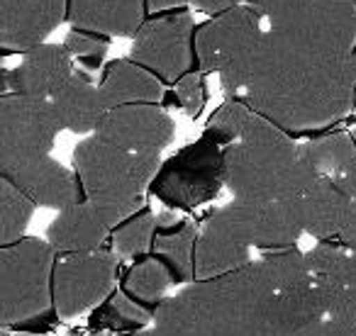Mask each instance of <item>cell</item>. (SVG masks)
Wrapping results in <instances>:
<instances>
[{"label":"cell","instance_id":"1","mask_svg":"<svg viewBox=\"0 0 356 336\" xmlns=\"http://www.w3.org/2000/svg\"><path fill=\"white\" fill-rule=\"evenodd\" d=\"M220 83L281 129L302 132L354 110L356 54H317L266 27L257 49L220 76Z\"/></svg>","mask_w":356,"mask_h":336},{"label":"cell","instance_id":"2","mask_svg":"<svg viewBox=\"0 0 356 336\" xmlns=\"http://www.w3.org/2000/svg\"><path fill=\"white\" fill-rule=\"evenodd\" d=\"M278 285L268 263H252L208 280H195L154 310V324L181 336H257Z\"/></svg>","mask_w":356,"mask_h":336},{"label":"cell","instance_id":"3","mask_svg":"<svg viewBox=\"0 0 356 336\" xmlns=\"http://www.w3.org/2000/svg\"><path fill=\"white\" fill-rule=\"evenodd\" d=\"M317 178L300 144L257 110L242 137L225 146V188L237 200L288 203Z\"/></svg>","mask_w":356,"mask_h":336},{"label":"cell","instance_id":"4","mask_svg":"<svg viewBox=\"0 0 356 336\" xmlns=\"http://www.w3.org/2000/svg\"><path fill=\"white\" fill-rule=\"evenodd\" d=\"M74 168L86 200L115 229L142 210L144 190L161 168V151H127L93 134L74 149Z\"/></svg>","mask_w":356,"mask_h":336},{"label":"cell","instance_id":"5","mask_svg":"<svg viewBox=\"0 0 356 336\" xmlns=\"http://www.w3.org/2000/svg\"><path fill=\"white\" fill-rule=\"evenodd\" d=\"M54 246L42 239L22 237L0 246V321L6 329L42 314L54 302Z\"/></svg>","mask_w":356,"mask_h":336},{"label":"cell","instance_id":"6","mask_svg":"<svg viewBox=\"0 0 356 336\" xmlns=\"http://www.w3.org/2000/svg\"><path fill=\"white\" fill-rule=\"evenodd\" d=\"M225 185V146L213 137L186 146L159 168L152 193L173 210H191L213 200Z\"/></svg>","mask_w":356,"mask_h":336},{"label":"cell","instance_id":"7","mask_svg":"<svg viewBox=\"0 0 356 336\" xmlns=\"http://www.w3.org/2000/svg\"><path fill=\"white\" fill-rule=\"evenodd\" d=\"M61 122L44 98L0 95V168L51 153Z\"/></svg>","mask_w":356,"mask_h":336},{"label":"cell","instance_id":"8","mask_svg":"<svg viewBox=\"0 0 356 336\" xmlns=\"http://www.w3.org/2000/svg\"><path fill=\"white\" fill-rule=\"evenodd\" d=\"M215 227L227 232L249 249L278 251L291 249L302 237L291 203H268V200H237L215 210L208 217Z\"/></svg>","mask_w":356,"mask_h":336},{"label":"cell","instance_id":"9","mask_svg":"<svg viewBox=\"0 0 356 336\" xmlns=\"http://www.w3.org/2000/svg\"><path fill=\"white\" fill-rule=\"evenodd\" d=\"M118 276V253L115 251H88L66 253L56 261L51 292H54V310L59 317L83 314L90 307H98L110 297Z\"/></svg>","mask_w":356,"mask_h":336},{"label":"cell","instance_id":"10","mask_svg":"<svg viewBox=\"0 0 356 336\" xmlns=\"http://www.w3.org/2000/svg\"><path fill=\"white\" fill-rule=\"evenodd\" d=\"M264 17L254 6H239L220 12L195 37L200 74H227L237 69L261 42Z\"/></svg>","mask_w":356,"mask_h":336},{"label":"cell","instance_id":"11","mask_svg":"<svg viewBox=\"0 0 356 336\" xmlns=\"http://www.w3.org/2000/svg\"><path fill=\"white\" fill-rule=\"evenodd\" d=\"M191 37H193L191 12L144 22L134 37L132 59L166 81L184 78L191 64Z\"/></svg>","mask_w":356,"mask_h":336},{"label":"cell","instance_id":"12","mask_svg":"<svg viewBox=\"0 0 356 336\" xmlns=\"http://www.w3.org/2000/svg\"><path fill=\"white\" fill-rule=\"evenodd\" d=\"M173 119L156 103L120 105L105 112L95 137L137 153L163 151L173 142Z\"/></svg>","mask_w":356,"mask_h":336},{"label":"cell","instance_id":"13","mask_svg":"<svg viewBox=\"0 0 356 336\" xmlns=\"http://www.w3.org/2000/svg\"><path fill=\"white\" fill-rule=\"evenodd\" d=\"M69 15V0H0V42L6 49L30 51Z\"/></svg>","mask_w":356,"mask_h":336},{"label":"cell","instance_id":"14","mask_svg":"<svg viewBox=\"0 0 356 336\" xmlns=\"http://www.w3.org/2000/svg\"><path fill=\"white\" fill-rule=\"evenodd\" d=\"M74 74L76 61L64 44H40L30 51H22V59L15 69L6 71L3 93L49 100Z\"/></svg>","mask_w":356,"mask_h":336},{"label":"cell","instance_id":"15","mask_svg":"<svg viewBox=\"0 0 356 336\" xmlns=\"http://www.w3.org/2000/svg\"><path fill=\"white\" fill-rule=\"evenodd\" d=\"M0 176L22 190L35 205L51 210H66L81 203L79 180L69 168L61 166L56 158L37 156L15 166L0 168Z\"/></svg>","mask_w":356,"mask_h":336},{"label":"cell","instance_id":"16","mask_svg":"<svg viewBox=\"0 0 356 336\" xmlns=\"http://www.w3.org/2000/svg\"><path fill=\"white\" fill-rule=\"evenodd\" d=\"M291 210L300 224L302 234H310L317 242L339 239V232L346 222L351 198L332 178H320L298 198L288 200Z\"/></svg>","mask_w":356,"mask_h":336},{"label":"cell","instance_id":"17","mask_svg":"<svg viewBox=\"0 0 356 336\" xmlns=\"http://www.w3.org/2000/svg\"><path fill=\"white\" fill-rule=\"evenodd\" d=\"M110 232V224L103 219V215L88 203L71 205L66 210H59L54 222L47 229V242L54 246L56 253H88L98 251L105 244Z\"/></svg>","mask_w":356,"mask_h":336},{"label":"cell","instance_id":"18","mask_svg":"<svg viewBox=\"0 0 356 336\" xmlns=\"http://www.w3.org/2000/svg\"><path fill=\"white\" fill-rule=\"evenodd\" d=\"M61 127L74 134H95L98 124L103 122L105 100L100 85H95L86 74L76 69V74L49 98Z\"/></svg>","mask_w":356,"mask_h":336},{"label":"cell","instance_id":"19","mask_svg":"<svg viewBox=\"0 0 356 336\" xmlns=\"http://www.w3.org/2000/svg\"><path fill=\"white\" fill-rule=\"evenodd\" d=\"M69 17L76 27L110 37H137L142 30V0H69Z\"/></svg>","mask_w":356,"mask_h":336},{"label":"cell","instance_id":"20","mask_svg":"<svg viewBox=\"0 0 356 336\" xmlns=\"http://www.w3.org/2000/svg\"><path fill=\"white\" fill-rule=\"evenodd\" d=\"M198 227L188 219H178L173 212L156 217V237H154V256H159L171 271L173 283H188L195 278V244Z\"/></svg>","mask_w":356,"mask_h":336},{"label":"cell","instance_id":"21","mask_svg":"<svg viewBox=\"0 0 356 336\" xmlns=\"http://www.w3.org/2000/svg\"><path fill=\"white\" fill-rule=\"evenodd\" d=\"M100 93H103L105 108L113 110L120 105L159 103L163 88L149 69L139 66L137 61L120 59L105 69V76L100 81Z\"/></svg>","mask_w":356,"mask_h":336},{"label":"cell","instance_id":"22","mask_svg":"<svg viewBox=\"0 0 356 336\" xmlns=\"http://www.w3.org/2000/svg\"><path fill=\"white\" fill-rule=\"evenodd\" d=\"M252 249L205 219L195 244V280H208L252 263Z\"/></svg>","mask_w":356,"mask_h":336},{"label":"cell","instance_id":"23","mask_svg":"<svg viewBox=\"0 0 356 336\" xmlns=\"http://www.w3.org/2000/svg\"><path fill=\"white\" fill-rule=\"evenodd\" d=\"M173 283L171 271L159 256H142L132 268L127 271L122 283V292L137 300L139 305L156 310L166 300V290Z\"/></svg>","mask_w":356,"mask_h":336},{"label":"cell","instance_id":"24","mask_svg":"<svg viewBox=\"0 0 356 336\" xmlns=\"http://www.w3.org/2000/svg\"><path fill=\"white\" fill-rule=\"evenodd\" d=\"M300 151L305 161L315 168L317 176L334 178L356 158V144L351 134L337 132L327 134V137L307 139V142L300 144Z\"/></svg>","mask_w":356,"mask_h":336},{"label":"cell","instance_id":"25","mask_svg":"<svg viewBox=\"0 0 356 336\" xmlns=\"http://www.w3.org/2000/svg\"><path fill=\"white\" fill-rule=\"evenodd\" d=\"M37 205L17 185L0 176V246L15 244L25 237V229Z\"/></svg>","mask_w":356,"mask_h":336},{"label":"cell","instance_id":"26","mask_svg":"<svg viewBox=\"0 0 356 336\" xmlns=\"http://www.w3.org/2000/svg\"><path fill=\"white\" fill-rule=\"evenodd\" d=\"M268 25H281L288 20L322 15L334 10H351L356 0H254L252 3Z\"/></svg>","mask_w":356,"mask_h":336},{"label":"cell","instance_id":"27","mask_svg":"<svg viewBox=\"0 0 356 336\" xmlns=\"http://www.w3.org/2000/svg\"><path fill=\"white\" fill-rule=\"evenodd\" d=\"M154 237H156V217L152 212H139L115 227L113 251L120 258L144 256L149 246H154Z\"/></svg>","mask_w":356,"mask_h":336},{"label":"cell","instance_id":"28","mask_svg":"<svg viewBox=\"0 0 356 336\" xmlns=\"http://www.w3.org/2000/svg\"><path fill=\"white\" fill-rule=\"evenodd\" d=\"M95 317H100L95 321L108 324L110 329H134V326H144L149 321H154V310L139 305L137 300H132V297L120 290L115 295H110L108 302H103V310L95 312Z\"/></svg>","mask_w":356,"mask_h":336},{"label":"cell","instance_id":"29","mask_svg":"<svg viewBox=\"0 0 356 336\" xmlns=\"http://www.w3.org/2000/svg\"><path fill=\"white\" fill-rule=\"evenodd\" d=\"M64 47L74 61L79 64H88V66H98L103 61V56L108 54V44L100 40H93L88 35H81V32H71L64 40Z\"/></svg>","mask_w":356,"mask_h":336},{"label":"cell","instance_id":"30","mask_svg":"<svg viewBox=\"0 0 356 336\" xmlns=\"http://www.w3.org/2000/svg\"><path fill=\"white\" fill-rule=\"evenodd\" d=\"M176 95L186 115L198 117L205 105V88H203V74H186L184 78L176 81Z\"/></svg>","mask_w":356,"mask_h":336},{"label":"cell","instance_id":"31","mask_svg":"<svg viewBox=\"0 0 356 336\" xmlns=\"http://www.w3.org/2000/svg\"><path fill=\"white\" fill-rule=\"evenodd\" d=\"M307 336H356V321L325 317Z\"/></svg>","mask_w":356,"mask_h":336},{"label":"cell","instance_id":"32","mask_svg":"<svg viewBox=\"0 0 356 336\" xmlns=\"http://www.w3.org/2000/svg\"><path fill=\"white\" fill-rule=\"evenodd\" d=\"M191 3L193 8L203 12H213V15H220V12H227L232 8H239V6H252L254 0H186Z\"/></svg>","mask_w":356,"mask_h":336},{"label":"cell","instance_id":"33","mask_svg":"<svg viewBox=\"0 0 356 336\" xmlns=\"http://www.w3.org/2000/svg\"><path fill=\"white\" fill-rule=\"evenodd\" d=\"M332 180H334V183L339 185V188L356 203V158L344 168V171H341L339 176H334Z\"/></svg>","mask_w":356,"mask_h":336},{"label":"cell","instance_id":"34","mask_svg":"<svg viewBox=\"0 0 356 336\" xmlns=\"http://www.w3.org/2000/svg\"><path fill=\"white\" fill-rule=\"evenodd\" d=\"M337 242H341L349 249H356V203L354 200H351L349 215H346V222H344V227H341L339 239H337Z\"/></svg>","mask_w":356,"mask_h":336},{"label":"cell","instance_id":"35","mask_svg":"<svg viewBox=\"0 0 356 336\" xmlns=\"http://www.w3.org/2000/svg\"><path fill=\"white\" fill-rule=\"evenodd\" d=\"M132 336H181V334H178V331H173V329H168V326L154 324V326H149V329H142V331H137V334H132Z\"/></svg>","mask_w":356,"mask_h":336},{"label":"cell","instance_id":"36","mask_svg":"<svg viewBox=\"0 0 356 336\" xmlns=\"http://www.w3.org/2000/svg\"><path fill=\"white\" fill-rule=\"evenodd\" d=\"M186 0H149V8L152 10H168V8L184 6Z\"/></svg>","mask_w":356,"mask_h":336},{"label":"cell","instance_id":"37","mask_svg":"<svg viewBox=\"0 0 356 336\" xmlns=\"http://www.w3.org/2000/svg\"><path fill=\"white\" fill-rule=\"evenodd\" d=\"M349 290V302H351V310H354V317H356V287H346Z\"/></svg>","mask_w":356,"mask_h":336},{"label":"cell","instance_id":"38","mask_svg":"<svg viewBox=\"0 0 356 336\" xmlns=\"http://www.w3.org/2000/svg\"><path fill=\"white\" fill-rule=\"evenodd\" d=\"M349 134H351V139H354V144H356V127H354V129H351V132H349Z\"/></svg>","mask_w":356,"mask_h":336},{"label":"cell","instance_id":"39","mask_svg":"<svg viewBox=\"0 0 356 336\" xmlns=\"http://www.w3.org/2000/svg\"><path fill=\"white\" fill-rule=\"evenodd\" d=\"M20 336H42V334H20Z\"/></svg>","mask_w":356,"mask_h":336},{"label":"cell","instance_id":"40","mask_svg":"<svg viewBox=\"0 0 356 336\" xmlns=\"http://www.w3.org/2000/svg\"><path fill=\"white\" fill-rule=\"evenodd\" d=\"M354 110H356V93H354Z\"/></svg>","mask_w":356,"mask_h":336},{"label":"cell","instance_id":"41","mask_svg":"<svg viewBox=\"0 0 356 336\" xmlns=\"http://www.w3.org/2000/svg\"><path fill=\"white\" fill-rule=\"evenodd\" d=\"M90 336H105V334H90Z\"/></svg>","mask_w":356,"mask_h":336}]
</instances>
